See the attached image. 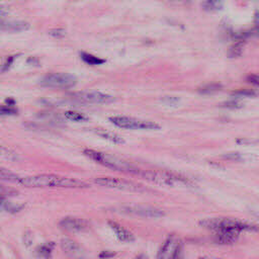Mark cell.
Returning a JSON list of instances; mask_svg holds the SVG:
<instances>
[{"instance_id":"11","label":"cell","mask_w":259,"mask_h":259,"mask_svg":"<svg viewBox=\"0 0 259 259\" xmlns=\"http://www.w3.org/2000/svg\"><path fill=\"white\" fill-rule=\"evenodd\" d=\"M123 213L131 214L135 216L146 217V218H160L164 216V213L158 209L148 208V206H141V205H135V206H125L122 209Z\"/></svg>"},{"instance_id":"4","label":"cell","mask_w":259,"mask_h":259,"mask_svg":"<svg viewBox=\"0 0 259 259\" xmlns=\"http://www.w3.org/2000/svg\"><path fill=\"white\" fill-rule=\"evenodd\" d=\"M111 122L123 129H131V130H159L160 126L148 120H141L130 116L125 115H115L110 118Z\"/></svg>"},{"instance_id":"14","label":"cell","mask_w":259,"mask_h":259,"mask_svg":"<svg viewBox=\"0 0 259 259\" xmlns=\"http://www.w3.org/2000/svg\"><path fill=\"white\" fill-rule=\"evenodd\" d=\"M30 26L27 22L23 21H11V22H2L1 29L8 31H24L29 29Z\"/></svg>"},{"instance_id":"28","label":"cell","mask_w":259,"mask_h":259,"mask_svg":"<svg viewBox=\"0 0 259 259\" xmlns=\"http://www.w3.org/2000/svg\"><path fill=\"white\" fill-rule=\"evenodd\" d=\"M17 114V111L13 108H10V107H2L1 110H0V115H1L2 116L4 115H14Z\"/></svg>"},{"instance_id":"17","label":"cell","mask_w":259,"mask_h":259,"mask_svg":"<svg viewBox=\"0 0 259 259\" xmlns=\"http://www.w3.org/2000/svg\"><path fill=\"white\" fill-rule=\"evenodd\" d=\"M201 5L205 11H218L223 8V1L222 0H203Z\"/></svg>"},{"instance_id":"16","label":"cell","mask_w":259,"mask_h":259,"mask_svg":"<svg viewBox=\"0 0 259 259\" xmlns=\"http://www.w3.org/2000/svg\"><path fill=\"white\" fill-rule=\"evenodd\" d=\"M96 134L100 137H102L103 139H106L112 143H115V144H122L124 143V140L120 138L119 136L114 134V133H111V132H108V131H103V130H96L95 131Z\"/></svg>"},{"instance_id":"34","label":"cell","mask_w":259,"mask_h":259,"mask_svg":"<svg viewBox=\"0 0 259 259\" xmlns=\"http://www.w3.org/2000/svg\"><path fill=\"white\" fill-rule=\"evenodd\" d=\"M200 259H223L220 257H216V256H210V255H205V256H201L200 257Z\"/></svg>"},{"instance_id":"6","label":"cell","mask_w":259,"mask_h":259,"mask_svg":"<svg viewBox=\"0 0 259 259\" xmlns=\"http://www.w3.org/2000/svg\"><path fill=\"white\" fill-rule=\"evenodd\" d=\"M94 182L98 185L106 186L109 188L119 189V191H127V192H145L146 189L143 185L135 183L133 181H128L120 178L115 177H98L94 180Z\"/></svg>"},{"instance_id":"31","label":"cell","mask_w":259,"mask_h":259,"mask_svg":"<svg viewBox=\"0 0 259 259\" xmlns=\"http://www.w3.org/2000/svg\"><path fill=\"white\" fill-rule=\"evenodd\" d=\"M163 101L168 103V105H177L179 99L176 97H166L163 99Z\"/></svg>"},{"instance_id":"5","label":"cell","mask_w":259,"mask_h":259,"mask_svg":"<svg viewBox=\"0 0 259 259\" xmlns=\"http://www.w3.org/2000/svg\"><path fill=\"white\" fill-rule=\"evenodd\" d=\"M40 83L45 87L69 89L76 85L77 78L69 73H53L45 76Z\"/></svg>"},{"instance_id":"12","label":"cell","mask_w":259,"mask_h":259,"mask_svg":"<svg viewBox=\"0 0 259 259\" xmlns=\"http://www.w3.org/2000/svg\"><path fill=\"white\" fill-rule=\"evenodd\" d=\"M180 244L179 240L176 239L174 236L168 237L164 242L162 243L158 254H157V259H170L171 255L173 254L174 250L176 247Z\"/></svg>"},{"instance_id":"15","label":"cell","mask_w":259,"mask_h":259,"mask_svg":"<svg viewBox=\"0 0 259 259\" xmlns=\"http://www.w3.org/2000/svg\"><path fill=\"white\" fill-rule=\"evenodd\" d=\"M239 237L238 233L234 232H218L216 233V241L220 244H233Z\"/></svg>"},{"instance_id":"35","label":"cell","mask_w":259,"mask_h":259,"mask_svg":"<svg viewBox=\"0 0 259 259\" xmlns=\"http://www.w3.org/2000/svg\"><path fill=\"white\" fill-rule=\"evenodd\" d=\"M135 259H149V258H148V256L145 255V254H140V255H138Z\"/></svg>"},{"instance_id":"23","label":"cell","mask_w":259,"mask_h":259,"mask_svg":"<svg viewBox=\"0 0 259 259\" xmlns=\"http://www.w3.org/2000/svg\"><path fill=\"white\" fill-rule=\"evenodd\" d=\"M248 36L259 38V10L254 13V27L248 30Z\"/></svg>"},{"instance_id":"2","label":"cell","mask_w":259,"mask_h":259,"mask_svg":"<svg viewBox=\"0 0 259 259\" xmlns=\"http://www.w3.org/2000/svg\"><path fill=\"white\" fill-rule=\"evenodd\" d=\"M200 225L205 229L218 232H234L240 234L245 231H256L258 230L257 226L252 224L243 222L238 219L233 218H212L205 219L200 222Z\"/></svg>"},{"instance_id":"24","label":"cell","mask_w":259,"mask_h":259,"mask_svg":"<svg viewBox=\"0 0 259 259\" xmlns=\"http://www.w3.org/2000/svg\"><path fill=\"white\" fill-rule=\"evenodd\" d=\"M222 107L230 110H238L243 107V103L239 100H228L222 103Z\"/></svg>"},{"instance_id":"33","label":"cell","mask_w":259,"mask_h":259,"mask_svg":"<svg viewBox=\"0 0 259 259\" xmlns=\"http://www.w3.org/2000/svg\"><path fill=\"white\" fill-rule=\"evenodd\" d=\"M51 34L53 37H55V38H61V37L64 36V30H62V29H54V30L51 31Z\"/></svg>"},{"instance_id":"30","label":"cell","mask_w":259,"mask_h":259,"mask_svg":"<svg viewBox=\"0 0 259 259\" xmlns=\"http://www.w3.org/2000/svg\"><path fill=\"white\" fill-rule=\"evenodd\" d=\"M247 81L255 86H258L259 87V74H251L249 76H247Z\"/></svg>"},{"instance_id":"25","label":"cell","mask_w":259,"mask_h":259,"mask_svg":"<svg viewBox=\"0 0 259 259\" xmlns=\"http://www.w3.org/2000/svg\"><path fill=\"white\" fill-rule=\"evenodd\" d=\"M236 96H244V97H254L258 95V91L252 89H240L234 92Z\"/></svg>"},{"instance_id":"22","label":"cell","mask_w":259,"mask_h":259,"mask_svg":"<svg viewBox=\"0 0 259 259\" xmlns=\"http://www.w3.org/2000/svg\"><path fill=\"white\" fill-rule=\"evenodd\" d=\"M0 176H1L2 180L9 181V182H14V183L19 182V179H20L19 175L12 173V172H10L9 170H6L4 168L0 169Z\"/></svg>"},{"instance_id":"29","label":"cell","mask_w":259,"mask_h":259,"mask_svg":"<svg viewBox=\"0 0 259 259\" xmlns=\"http://www.w3.org/2000/svg\"><path fill=\"white\" fill-rule=\"evenodd\" d=\"M2 155L9 160H17V155L8 149L5 150L4 148H2Z\"/></svg>"},{"instance_id":"20","label":"cell","mask_w":259,"mask_h":259,"mask_svg":"<svg viewBox=\"0 0 259 259\" xmlns=\"http://www.w3.org/2000/svg\"><path fill=\"white\" fill-rule=\"evenodd\" d=\"M65 116L66 118L70 119V120H73V122H78V123H82V122H87L88 120V117L78 113V112H75V111H68L65 113Z\"/></svg>"},{"instance_id":"7","label":"cell","mask_w":259,"mask_h":259,"mask_svg":"<svg viewBox=\"0 0 259 259\" xmlns=\"http://www.w3.org/2000/svg\"><path fill=\"white\" fill-rule=\"evenodd\" d=\"M142 176L156 184H161V185H167V186H172L176 183H185L188 184V180L180 177L178 175L168 173V172H159V171H146L143 172Z\"/></svg>"},{"instance_id":"26","label":"cell","mask_w":259,"mask_h":259,"mask_svg":"<svg viewBox=\"0 0 259 259\" xmlns=\"http://www.w3.org/2000/svg\"><path fill=\"white\" fill-rule=\"evenodd\" d=\"M170 259H184V254H183V249H182L181 243L176 247L173 254L171 255Z\"/></svg>"},{"instance_id":"3","label":"cell","mask_w":259,"mask_h":259,"mask_svg":"<svg viewBox=\"0 0 259 259\" xmlns=\"http://www.w3.org/2000/svg\"><path fill=\"white\" fill-rule=\"evenodd\" d=\"M84 154L87 157H89L90 159L94 160L95 162H97L103 166L112 168L114 170L122 171V172H129V173H138V172H139V170H138L132 164H130L129 162L120 159L118 157H115V156H114V155H111V154L97 152V151L89 150V149L84 150Z\"/></svg>"},{"instance_id":"19","label":"cell","mask_w":259,"mask_h":259,"mask_svg":"<svg viewBox=\"0 0 259 259\" xmlns=\"http://www.w3.org/2000/svg\"><path fill=\"white\" fill-rule=\"evenodd\" d=\"M80 58L82 59L83 62H85L86 64H89V65H100V64H103L106 62V60L97 58L91 54L85 53V52H82V53H80Z\"/></svg>"},{"instance_id":"10","label":"cell","mask_w":259,"mask_h":259,"mask_svg":"<svg viewBox=\"0 0 259 259\" xmlns=\"http://www.w3.org/2000/svg\"><path fill=\"white\" fill-rule=\"evenodd\" d=\"M74 97L89 103H97V105H108L115 101V97L101 92H78Z\"/></svg>"},{"instance_id":"8","label":"cell","mask_w":259,"mask_h":259,"mask_svg":"<svg viewBox=\"0 0 259 259\" xmlns=\"http://www.w3.org/2000/svg\"><path fill=\"white\" fill-rule=\"evenodd\" d=\"M60 227L69 232H82L89 228V224L81 218L66 217L60 222Z\"/></svg>"},{"instance_id":"21","label":"cell","mask_w":259,"mask_h":259,"mask_svg":"<svg viewBox=\"0 0 259 259\" xmlns=\"http://www.w3.org/2000/svg\"><path fill=\"white\" fill-rule=\"evenodd\" d=\"M243 52V43L242 42H237L234 44L228 51V57L229 58H237L241 56Z\"/></svg>"},{"instance_id":"9","label":"cell","mask_w":259,"mask_h":259,"mask_svg":"<svg viewBox=\"0 0 259 259\" xmlns=\"http://www.w3.org/2000/svg\"><path fill=\"white\" fill-rule=\"evenodd\" d=\"M61 248L71 259H85V252L82 247L70 238H63L61 240Z\"/></svg>"},{"instance_id":"27","label":"cell","mask_w":259,"mask_h":259,"mask_svg":"<svg viewBox=\"0 0 259 259\" xmlns=\"http://www.w3.org/2000/svg\"><path fill=\"white\" fill-rule=\"evenodd\" d=\"M224 157L229 160H233V161H243L244 160V156L240 153H229L225 155Z\"/></svg>"},{"instance_id":"1","label":"cell","mask_w":259,"mask_h":259,"mask_svg":"<svg viewBox=\"0 0 259 259\" xmlns=\"http://www.w3.org/2000/svg\"><path fill=\"white\" fill-rule=\"evenodd\" d=\"M17 183L28 187H65V188L87 187V184L81 180L53 175V174H41V175L27 176V177L20 176L19 182Z\"/></svg>"},{"instance_id":"13","label":"cell","mask_w":259,"mask_h":259,"mask_svg":"<svg viewBox=\"0 0 259 259\" xmlns=\"http://www.w3.org/2000/svg\"><path fill=\"white\" fill-rule=\"evenodd\" d=\"M110 226L115 233V236L117 237V239L119 241H122V242L129 243V242H133V241L135 240L134 235L130 231H128L126 228H124L122 225H119L118 223L110 222Z\"/></svg>"},{"instance_id":"32","label":"cell","mask_w":259,"mask_h":259,"mask_svg":"<svg viewBox=\"0 0 259 259\" xmlns=\"http://www.w3.org/2000/svg\"><path fill=\"white\" fill-rule=\"evenodd\" d=\"M13 59H14V57H9V58L5 61V63L2 65V72H4L5 70H7V69L10 67V65H11L12 62H13Z\"/></svg>"},{"instance_id":"18","label":"cell","mask_w":259,"mask_h":259,"mask_svg":"<svg viewBox=\"0 0 259 259\" xmlns=\"http://www.w3.org/2000/svg\"><path fill=\"white\" fill-rule=\"evenodd\" d=\"M223 86L220 83H211V84H205L199 88V92L201 94H213L219 90L222 89Z\"/></svg>"}]
</instances>
